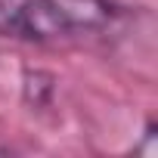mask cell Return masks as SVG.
<instances>
[{
  "instance_id": "obj_1",
  "label": "cell",
  "mask_w": 158,
  "mask_h": 158,
  "mask_svg": "<svg viewBox=\"0 0 158 158\" xmlns=\"http://www.w3.org/2000/svg\"><path fill=\"white\" fill-rule=\"evenodd\" d=\"M74 34L62 0H0V37L50 44Z\"/></svg>"
},
{
  "instance_id": "obj_2",
  "label": "cell",
  "mask_w": 158,
  "mask_h": 158,
  "mask_svg": "<svg viewBox=\"0 0 158 158\" xmlns=\"http://www.w3.org/2000/svg\"><path fill=\"white\" fill-rule=\"evenodd\" d=\"M53 90H56V77L50 71H40V68H25L22 71V96H25L28 106H34V109L50 106Z\"/></svg>"
},
{
  "instance_id": "obj_3",
  "label": "cell",
  "mask_w": 158,
  "mask_h": 158,
  "mask_svg": "<svg viewBox=\"0 0 158 158\" xmlns=\"http://www.w3.org/2000/svg\"><path fill=\"white\" fill-rule=\"evenodd\" d=\"M0 155H6V146H0Z\"/></svg>"
}]
</instances>
